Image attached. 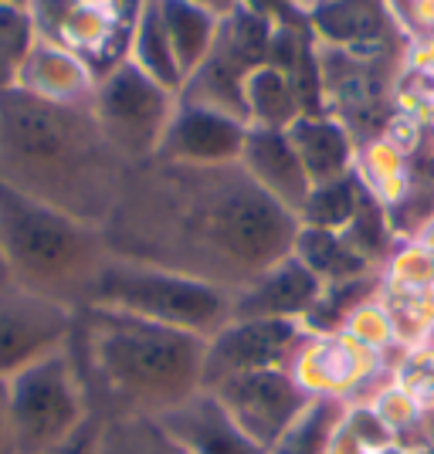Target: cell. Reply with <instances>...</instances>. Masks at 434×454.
I'll return each instance as SVG.
<instances>
[{"label": "cell", "instance_id": "obj_1", "mask_svg": "<svg viewBox=\"0 0 434 454\" xmlns=\"http://www.w3.org/2000/svg\"><path fill=\"white\" fill-rule=\"evenodd\" d=\"M285 210L238 163H132L102 238L113 258L241 292L296 245Z\"/></svg>", "mask_w": 434, "mask_h": 454}, {"label": "cell", "instance_id": "obj_2", "mask_svg": "<svg viewBox=\"0 0 434 454\" xmlns=\"http://www.w3.org/2000/svg\"><path fill=\"white\" fill-rule=\"evenodd\" d=\"M130 163L85 102L48 98L24 85L0 92V184L75 221L106 227Z\"/></svg>", "mask_w": 434, "mask_h": 454}, {"label": "cell", "instance_id": "obj_3", "mask_svg": "<svg viewBox=\"0 0 434 454\" xmlns=\"http://www.w3.org/2000/svg\"><path fill=\"white\" fill-rule=\"evenodd\" d=\"M68 353L95 420L160 417L204 390L208 340L139 319L132 312L82 305Z\"/></svg>", "mask_w": 434, "mask_h": 454}, {"label": "cell", "instance_id": "obj_4", "mask_svg": "<svg viewBox=\"0 0 434 454\" xmlns=\"http://www.w3.org/2000/svg\"><path fill=\"white\" fill-rule=\"evenodd\" d=\"M0 258L20 292L78 312L113 258L102 227L75 221L0 184Z\"/></svg>", "mask_w": 434, "mask_h": 454}, {"label": "cell", "instance_id": "obj_5", "mask_svg": "<svg viewBox=\"0 0 434 454\" xmlns=\"http://www.w3.org/2000/svg\"><path fill=\"white\" fill-rule=\"evenodd\" d=\"M89 305L132 312L139 319L184 329L204 340L217 336L234 319V292L122 258H109L99 271Z\"/></svg>", "mask_w": 434, "mask_h": 454}, {"label": "cell", "instance_id": "obj_6", "mask_svg": "<svg viewBox=\"0 0 434 454\" xmlns=\"http://www.w3.org/2000/svg\"><path fill=\"white\" fill-rule=\"evenodd\" d=\"M11 383V414L18 454H51L95 420L68 346L28 366Z\"/></svg>", "mask_w": 434, "mask_h": 454}, {"label": "cell", "instance_id": "obj_7", "mask_svg": "<svg viewBox=\"0 0 434 454\" xmlns=\"http://www.w3.org/2000/svg\"><path fill=\"white\" fill-rule=\"evenodd\" d=\"M92 109L106 139L130 167L146 163L160 153V143L177 113L170 89L153 82L136 61H122L106 75L92 98Z\"/></svg>", "mask_w": 434, "mask_h": 454}, {"label": "cell", "instance_id": "obj_8", "mask_svg": "<svg viewBox=\"0 0 434 454\" xmlns=\"http://www.w3.org/2000/svg\"><path fill=\"white\" fill-rule=\"evenodd\" d=\"M75 329V312L14 285L0 288V380L61 353Z\"/></svg>", "mask_w": 434, "mask_h": 454}, {"label": "cell", "instance_id": "obj_9", "mask_svg": "<svg viewBox=\"0 0 434 454\" xmlns=\"http://www.w3.org/2000/svg\"><path fill=\"white\" fill-rule=\"evenodd\" d=\"M210 394L225 403L227 414L238 420V427L264 454L309 407L305 390L292 377H285L282 370H255L241 377H227L217 387H210Z\"/></svg>", "mask_w": 434, "mask_h": 454}, {"label": "cell", "instance_id": "obj_10", "mask_svg": "<svg viewBox=\"0 0 434 454\" xmlns=\"http://www.w3.org/2000/svg\"><path fill=\"white\" fill-rule=\"evenodd\" d=\"M299 340V325L292 319H231L208 340L204 360V390L227 377H241L255 370H279L288 349Z\"/></svg>", "mask_w": 434, "mask_h": 454}, {"label": "cell", "instance_id": "obj_11", "mask_svg": "<svg viewBox=\"0 0 434 454\" xmlns=\"http://www.w3.org/2000/svg\"><path fill=\"white\" fill-rule=\"evenodd\" d=\"M248 129L241 119L184 102L170 119V129L160 143L156 160H177V163H238L245 150Z\"/></svg>", "mask_w": 434, "mask_h": 454}, {"label": "cell", "instance_id": "obj_12", "mask_svg": "<svg viewBox=\"0 0 434 454\" xmlns=\"http://www.w3.org/2000/svg\"><path fill=\"white\" fill-rule=\"evenodd\" d=\"M160 424L190 454H264L210 390H201L180 407L160 414Z\"/></svg>", "mask_w": 434, "mask_h": 454}, {"label": "cell", "instance_id": "obj_13", "mask_svg": "<svg viewBox=\"0 0 434 454\" xmlns=\"http://www.w3.org/2000/svg\"><path fill=\"white\" fill-rule=\"evenodd\" d=\"M241 167H245L258 187L268 190L285 210L299 214L309 200V176L299 160V153L292 146V139L285 129H248L245 150H241Z\"/></svg>", "mask_w": 434, "mask_h": 454}, {"label": "cell", "instance_id": "obj_14", "mask_svg": "<svg viewBox=\"0 0 434 454\" xmlns=\"http://www.w3.org/2000/svg\"><path fill=\"white\" fill-rule=\"evenodd\" d=\"M316 302L320 275L309 271L299 258H285L234 295V319H292L312 312Z\"/></svg>", "mask_w": 434, "mask_h": 454}, {"label": "cell", "instance_id": "obj_15", "mask_svg": "<svg viewBox=\"0 0 434 454\" xmlns=\"http://www.w3.org/2000/svg\"><path fill=\"white\" fill-rule=\"evenodd\" d=\"M285 133H288L292 146L299 153L305 176H309L312 187L343 180L346 163H350V139H346V133L336 122L316 119V115H299Z\"/></svg>", "mask_w": 434, "mask_h": 454}, {"label": "cell", "instance_id": "obj_16", "mask_svg": "<svg viewBox=\"0 0 434 454\" xmlns=\"http://www.w3.org/2000/svg\"><path fill=\"white\" fill-rule=\"evenodd\" d=\"M160 18L170 38L173 58L180 65V72H197L201 61L208 58V48L214 41V20L210 11L190 4V0H160Z\"/></svg>", "mask_w": 434, "mask_h": 454}, {"label": "cell", "instance_id": "obj_17", "mask_svg": "<svg viewBox=\"0 0 434 454\" xmlns=\"http://www.w3.org/2000/svg\"><path fill=\"white\" fill-rule=\"evenodd\" d=\"M95 454H190L177 437L160 424V417H126L99 420Z\"/></svg>", "mask_w": 434, "mask_h": 454}, {"label": "cell", "instance_id": "obj_18", "mask_svg": "<svg viewBox=\"0 0 434 454\" xmlns=\"http://www.w3.org/2000/svg\"><path fill=\"white\" fill-rule=\"evenodd\" d=\"M245 106L248 115H258L268 129H282L299 119V98L292 82L272 65H258L245 78Z\"/></svg>", "mask_w": 434, "mask_h": 454}, {"label": "cell", "instance_id": "obj_19", "mask_svg": "<svg viewBox=\"0 0 434 454\" xmlns=\"http://www.w3.org/2000/svg\"><path fill=\"white\" fill-rule=\"evenodd\" d=\"M132 61L170 92L184 85V72L173 58L170 38H167V27L160 18V0H146V11H143L139 31H136V58Z\"/></svg>", "mask_w": 434, "mask_h": 454}, {"label": "cell", "instance_id": "obj_20", "mask_svg": "<svg viewBox=\"0 0 434 454\" xmlns=\"http://www.w3.org/2000/svg\"><path fill=\"white\" fill-rule=\"evenodd\" d=\"M340 417L343 407L336 400L309 403L303 414L292 420V427L272 444L268 454H329V444H333Z\"/></svg>", "mask_w": 434, "mask_h": 454}, {"label": "cell", "instance_id": "obj_21", "mask_svg": "<svg viewBox=\"0 0 434 454\" xmlns=\"http://www.w3.org/2000/svg\"><path fill=\"white\" fill-rule=\"evenodd\" d=\"M296 247L303 251V262L309 271L316 275H329V278H353V271L363 268L353 245H343L336 241L333 231H320V227H309L303 234H296Z\"/></svg>", "mask_w": 434, "mask_h": 454}, {"label": "cell", "instance_id": "obj_22", "mask_svg": "<svg viewBox=\"0 0 434 454\" xmlns=\"http://www.w3.org/2000/svg\"><path fill=\"white\" fill-rule=\"evenodd\" d=\"M359 190L353 180H333V184H320V187L309 190V200H305V221L309 227H320V231H336V227L350 224L353 214H357V197Z\"/></svg>", "mask_w": 434, "mask_h": 454}, {"label": "cell", "instance_id": "obj_23", "mask_svg": "<svg viewBox=\"0 0 434 454\" xmlns=\"http://www.w3.org/2000/svg\"><path fill=\"white\" fill-rule=\"evenodd\" d=\"M31 58V20L20 7H0V92L14 89Z\"/></svg>", "mask_w": 434, "mask_h": 454}, {"label": "cell", "instance_id": "obj_24", "mask_svg": "<svg viewBox=\"0 0 434 454\" xmlns=\"http://www.w3.org/2000/svg\"><path fill=\"white\" fill-rule=\"evenodd\" d=\"M0 454H18L14 414H11V383L0 380Z\"/></svg>", "mask_w": 434, "mask_h": 454}, {"label": "cell", "instance_id": "obj_25", "mask_svg": "<svg viewBox=\"0 0 434 454\" xmlns=\"http://www.w3.org/2000/svg\"><path fill=\"white\" fill-rule=\"evenodd\" d=\"M95 444H99V420H89V427L82 434H75L65 448L51 454H95Z\"/></svg>", "mask_w": 434, "mask_h": 454}, {"label": "cell", "instance_id": "obj_26", "mask_svg": "<svg viewBox=\"0 0 434 454\" xmlns=\"http://www.w3.org/2000/svg\"><path fill=\"white\" fill-rule=\"evenodd\" d=\"M258 18H285L292 14V0H248Z\"/></svg>", "mask_w": 434, "mask_h": 454}, {"label": "cell", "instance_id": "obj_27", "mask_svg": "<svg viewBox=\"0 0 434 454\" xmlns=\"http://www.w3.org/2000/svg\"><path fill=\"white\" fill-rule=\"evenodd\" d=\"M190 4H197V7H204V11H231L234 7V0H190Z\"/></svg>", "mask_w": 434, "mask_h": 454}, {"label": "cell", "instance_id": "obj_28", "mask_svg": "<svg viewBox=\"0 0 434 454\" xmlns=\"http://www.w3.org/2000/svg\"><path fill=\"white\" fill-rule=\"evenodd\" d=\"M11 278H7V268H4V258H0V288H7Z\"/></svg>", "mask_w": 434, "mask_h": 454}]
</instances>
